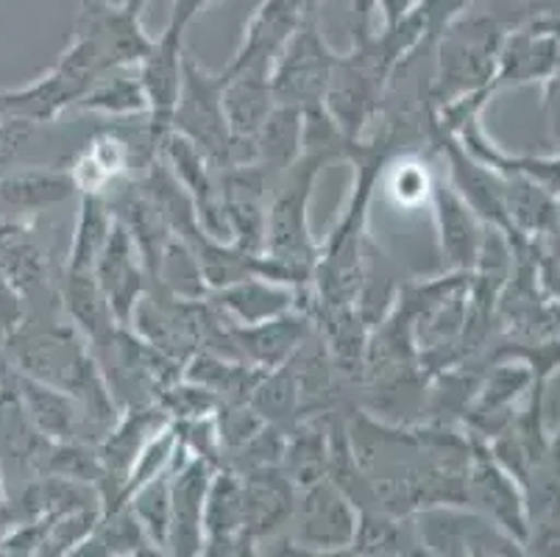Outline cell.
I'll list each match as a JSON object with an SVG mask.
<instances>
[{
	"mask_svg": "<svg viewBox=\"0 0 560 557\" xmlns=\"http://www.w3.org/2000/svg\"><path fill=\"white\" fill-rule=\"evenodd\" d=\"M332 160L335 156L324 151H304L299 162L288 167V182L279 187L277 198L268 207L262 254L288 268L302 288L313 282V268L318 263V245L310 234V196L315 178Z\"/></svg>",
	"mask_w": 560,
	"mask_h": 557,
	"instance_id": "6da1fadb",
	"label": "cell"
},
{
	"mask_svg": "<svg viewBox=\"0 0 560 557\" xmlns=\"http://www.w3.org/2000/svg\"><path fill=\"white\" fill-rule=\"evenodd\" d=\"M171 131H179L196 142L201 153L215 167L254 165L257 148L252 142H237L223 112V73H210L190 54L182 65V90L173 109Z\"/></svg>",
	"mask_w": 560,
	"mask_h": 557,
	"instance_id": "7a4b0ae2",
	"label": "cell"
},
{
	"mask_svg": "<svg viewBox=\"0 0 560 557\" xmlns=\"http://www.w3.org/2000/svg\"><path fill=\"white\" fill-rule=\"evenodd\" d=\"M493 25L482 18H452L441 28L432 104L441 106L493 79Z\"/></svg>",
	"mask_w": 560,
	"mask_h": 557,
	"instance_id": "3957f363",
	"label": "cell"
},
{
	"mask_svg": "<svg viewBox=\"0 0 560 557\" xmlns=\"http://www.w3.org/2000/svg\"><path fill=\"white\" fill-rule=\"evenodd\" d=\"M358 521V504L332 477L296 490L290 524H296L293 541L304 555H349Z\"/></svg>",
	"mask_w": 560,
	"mask_h": 557,
	"instance_id": "277c9868",
	"label": "cell"
},
{
	"mask_svg": "<svg viewBox=\"0 0 560 557\" xmlns=\"http://www.w3.org/2000/svg\"><path fill=\"white\" fill-rule=\"evenodd\" d=\"M424 555L460 557V555H511L518 552V541L497 527L480 510H466V504H432L412 513Z\"/></svg>",
	"mask_w": 560,
	"mask_h": 557,
	"instance_id": "5b68a950",
	"label": "cell"
},
{
	"mask_svg": "<svg viewBox=\"0 0 560 557\" xmlns=\"http://www.w3.org/2000/svg\"><path fill=\"white\" fill-rule=\"evenodd\" d=\"M338 54L320 34L318 18H307L290 37L271 68V86L277 104L313 106L324 101L332 81Z\"/></svg>",
	"mask_w": 560,
	"mask_h": 557,
	"instance_id": "8992f818",
	"label": "cell"
},
{
	"mask_svg": "<svg viewBox=\"0 0 560 557\" xmlns=\"http://www.w3.org/2000/svg\"><path fill=\"white\" fill-rule=\"evenodd\" d=\"M75 39L90 45L104 73L137 68L154 48V39L142 28V12L135 7H109L98 0L81 3Z\"/></svg>",
	"mask_w": 560,
	"mask_h": 557,
	"instance_id": "52a82bcc",
	"label": "cell"
},
{
	"mask_svg": "<svg viewBox=\"0 0 560 557\" xmlns=\"http://www.w3.org/2000/svg\"><path fill=\"white\" fill-rule=\"evenodd\" d=\"M145 274H149V265L142 259L140 245L124 227V221L115 218L98 263H95V279H98L101 293H104L112 318L117 324H131V315L145 293Z\"/></svg>",
	"mask_w": 560,
	"mask_h": 557,
	"instance_id": "ba28073f",
	"label": "cell"
},
{
	"mask_svg": "<svg viewBox=\"0 0 560 557\" xmlns=\"http://www.w3.org/2000/svg\"><path fill=\"white\" fill-rule=\"evenodd\" d=\"M466 504H475V510H480L497 527L524 544L527 519H524V504L516 485L502 463L493 457L491 449L477 443L475 438H471V457H468L466 472Z\"/></svg>",
	"mask_w": 560,
	"mask_h": 557,
	"instance_id": "9c48e42d",
	"label": "cell"
},
{
	"mask_svg": "<svg viewBox=\"0 0 560 557\" xmlns=\"http://www.w3.org/2000/svg\"><path fill=\"white\" fill-rule=\"evenodd\" d=\"M307 18H318V14H307L296 0H262V7L254 12L243 31V39L234 50L232 61L223 70L226 73H237V70H268L271 73L277 56L282 54L284 45Z\"/></svg>",
	"mask_w": 560,
	"mask_h": 557,
	"instance_id": "30bf717a",
	"label": "cell"
},
{
	"mask_svg": "<svg viewBox=\"0 0 560 557\" xmlns=\"http://www.w3.org/2000/svg\"><path fill=\"white\" fill-rule=\"evenodd\" d=\"M215 468L190 457L171 477V535L167 555H203V504Z\"/></svg>",
	"mask_w": 560,
	"mask_h": 557,
	"instance_id": "8fae6325",
	"label": "cell"
},
{
	"mask_svg": "<svg viewBox=\"0 0 560 557\" xmlns=\"http://www.w3.org/2000/svg\"><path fill=\"white\" fill-rule=\"evenodd\" d=\"M243 479V527L254 546L259 541L277 538L293 519L296 485L284 477L279 466L254 468L241 474Z\"/></svg>",
	"mask_w": 560,
	"mask_h": 557,
	"instance_id": "7c38bea8",
	"label": "cell"
},
{
	"mask_svg": "<svg viewBox=\"0 0 560 557\" xmlns=\"http://www.w3.org/2000/svg\"><path fill=\"white\" fill-rule=\"evenodd\" d=\"M185 37L162 31L154 39V48L145 59L137 65V76L142 81V90L149 95V117H151V135L154 146L160 148L162 137L171 131L173 109L179 101L182 90V65H185Z\"/></svg>",
	"mask_w": 560,
	"mask_h": 557,
	"instance_id": "4fadbf2b",
	"label": "cell"
},
{
	"mask_svg": "<svg viewBox=\"0 0 560 557\" xmlns=\"http://www.w3.org/2000/svg\"><path fill=\"white\" fill-rule=\"evenodd\" d=\"M432 214H435V232H438V248H441V259L450 270H460V274H471L477 265L482 245V227L480 218L452 184L435 178L432 184Z\"/></svg>",
	"mask_w": 560,
	"mask_h": 557,
	"instance_id": "5bb4252c",
	"label": "cell"
},
{
	"mask_svg": "<svg viewBox=\"0 0 560 557\" xmlns=\"http://www.w3.org/2000/svg\"><path fill=\"white\" fill-rule=\"evenodd\" d=\"M203 555H254L243 527V479L232 468H215L203 504Z\"/></svg>",
	"mask_w": 560,
	"mask_h": 557,
	"instance_id": "9a60e30c",
	"label": "cell"
},
{
	"mask_svg": "<svg viewBox=\"0 0 560 557\" xmlns=\"http://www.w3.org/2000/svg\"><path fill=\"white\" fill-rule=\"evenodd\" d=\"M229 344L232 349L241 355V360L252 362L257 368H279L296 355L304 344H307L310 332V318L302 313H284L279 318L262 321V324L241 326L232 324L226 326Z\"/></svg>",
	"mask_w": 560,
	"mask_h": 557,
	"instance_id": "2e32d148",
	"label": "cell"
},
{
	"mask_svg": "<svg viewBox=\"0 0 560 557\" xmlns=\"http://www.w3.org/2000/svg\"><path fill=\"white\" fill-rule=\"evenodd\" d=\"M273 106L277 98L268 70H237V73L223 70V112L234 140L254 146Z\"/></svg>",
	"mask_w": 560,
	"mask_h": 557,
	"instance_id": "e0dca14e",
	"label": "cell"
},
{
	"mask_svg": "<svg viewBox=\"0 0 560 557\" xmlns=\"http://www.w3.org/2000/svg\"><path fill=\"white\" fill-rule=\"evenodd\" d=\"M212 293H215V306L232 324L252 326L279 318L284 313H293L302 290L271 282V279H262V276H246L241 282L212 290Z\"/></svg>",
	"mask_w": 560,
	"mask_h": 557,
	"instance_id": "ac0fdd59",
	"label": "cell"
},
{
	"mask_svg": "<svg viewBox=\"0 0 560 557\" xmlns=\"http://www.w3.org/2000/svg\"><path fill=\"white\" fill-rule=\"evenodd\" d=\"M329 463H332L329 423L315 418V421L296 423L290 429L279 468H282L290 483L296 485V490L329 477Z\"/></svg>",
	"mask_w": 560,
	"mask_h": 557,
	"instance_id": "d6986e66",
	"label": "cell"
},
{
	"mask_svg": "<svg viewBox=\"0 0 560 557\" xmlns=\"http://www.w3.org/2000/svg\"><path fill=\"white\" fill-rule=\"evenodd\" d=\"M257 165L268 171H288L304 153V109L293 104H277L259 129Z\"/></svg>",
	"mask_w": 560,
	"mask_h": 557,
	"instance_id": "ffe728a7",
	"label": "cell"
},
{
	"mask_svg": "<svg viewBox=\"0 0 560 557\" xmlns=\"http://www.w3.org/2000/svg\"><path fill=\"white\" fill-rule=\"evenodd\" d=\"M73 555H162L129 504L104 508L98 527Z\"/></svg>",
	"mask_w": 560,
	"mask_h": 557,
	"instance_id": "44dd1931",
	"label": "cell"
},
{
	"mask_svg": "<svg viewBox=\"0 0 560 557\" xmlns=\"http://www.w3.org/2000/svg\"><path fill=\"white\" fill-rule=\"evenodd\" d=\"M115 223V212L104 201V193H81V212L70 245V274H95L106 237Z\"/></svg>",
	"mask_w": 560,
	"mask_h": 557,
	"instance_id": "7402d4cb",
	"label": "cell"
},
{
	"mask_svg": "<svg viewBox=\"0 0 560 557\" xmlns=\"http://www.w3.org/2000/svg\"><path fill=\"white\" fill-rule=\"evenodd\" d=\"M81 112L106 117H137L149 115V95L142 90L140 76L131 73H104L95 84L75 101Z\"/></svg>",
	"mask_w": 560,
	"mask_h": 557,
	"instance_id": "603a6c76",
	"label": "cell"
},
{
	"mask_svg": "<svg viewBox=\"0 0 560 557\" xmlns=\"http://www.w3.org/2000/svg\"><path fill=\"white\" fill-rule=\"evenodd\" d=\"M248 405L259 413L268 423H277L282 427L284 421L293 418V413L302 407V396H299V382L296 371L290 362L279 368H268L262 374V380L254 387Z\"/></svg>",
	"mask_w": 560,
	"mask_h": 557,
	"instance_id": "cb8c5ba5",
	"label": "cell"
},
{
	"mask_svg": "<svg viewBox=\"0 0 560 557\" xmlns=\"http://www.w3.org/2000/svg\"><path fill=\"white\" fill-rule=\"evenodd\" d=\"M187 463V460H185ZM176 472V468H173ZM173 472L160 474L156 479L145 483L142 488H137L129 497L131 513L137 515V521L142 524V530L149 533L151 544L167 555V535H171V477Z\"/></svg>",
	"mask_w": 560,
	"mask_h": 557,
	"instance_id": "d4e9b609",
	"label": "cell"
},
{
	"mask_svg": "<svg viewBox=\"0 0 560 557\" xmlns=\"http://www.w3.org/2000/svg\"><path fill=\"white\" fill-rule=\"evenodd\" d=\"M73 190L70 173H25L0 184V196L18 207H48L65 201Z\"/></svg>",
	"mask_w": 560,
	"mask_h": 557,
	"instance_id": "484cf974",
	"label": "cell"
},
{
	"mask_svg": "<svg viewBox=\"0 0 560 557\" xmlns=\"http://www.w3.org/2000/svg\"><path fill=\"white\" fill-rule=\"evenodd\" d=\"M432 184H435V178L430 176L427 165L405 160L394 167V176H390V196H394L396 204H401V207H419V204L430 201Z\"/></svg>",
	"mask_w": 560,
	"mask_h": 557,
	"instance_id": "4316f807",
	"label": "cell"
},
{
	"mask_svg": "<svg viewBox=\"0 0 560 557\" xmlns=\"http://www.w3.org/2000/svg\"><path fill=\"white\" fill-rule=\"evenodd\" d=\"M86 153H90V156L104 167V173L112 178V182H115V176H120L131 162L129 142H124L115 135H98L93 142H90Z\"/></svg>",
	"mask_w": 560,
	"mask_h": 557,
	"instance_id": "83f0119b",
	"label": "cell"
},
{
	"mask_svg": "<svg viewBox=\"0 0 560 557\" xmlns=\"http://www.w3.org/2000/svg\"><path fill=\"white\" fill-rule=\"evenodd\" d=\"M210 3L212 0H173L171 20H167L165 28L173 31V34H179V37H185V31L190 28L192 20L210 7Z\"/></svg>",
	"mask_w": 560,
	"mask_h": 557,
	"instance_id": "f1b7e54d",
	"label": "cell"
},
{
	"mask_svg": "<svg viewBox=\"0 0 560 557\" xmlns=\"http://www.w3.org/2000/svg\"><path fill=\"white\" fill-rule=\"evenodd\" d=\"M421 3L424 0H376V20L382 23V28H394L401 20L410 18Z\"/></svg>",
	"mask_w": 560,
	"mask_h": 557,
	"instance_id": "f546056e",
	"label": "cell"
},
{
	"mask_svg": "<svg viewBox=\"0 0 560 557\" xmlns=\"http://www.w3.org/2000/svg\"><path fill=\"white\" fill-rule=\"evenodd\" d=\"M296 3H299V7H302L307 14H318L320 0H296Z\"/></svg>",
	"mask_w": 560,
	"mask_h": 557,
	"instance_id": "4dcf8cb0",
	"label": "cell"
},
{
	"mask_svg": "<svg viewBox=\"0 0 560 557\" xmlns=\"http://www.w3.org/2000/svg\"><path fill=\"white\" fill-rule=\"evenodd\" d=\"M98 3H109V7H135L137 12H142V9L137 7V0H98Z\"/></svg>",
	"mask_w": 560,
	"mask_h": 557,
	"instance_id": "1f68e13d",
	"label": "cell"
},
{
	"mask_svg": "<svg viewBox=\"0 0 560 557\" xmlns=\"http://www.w3.org/2000/svg\"><path fill=\"white\" fill-rule=\"evenodd\" d=\"M137 7H140L142 12H145V7H149V0H137Z\"/></svg>",
	"mask_w": 560,
	"mask_h": 557,
	"instance_id": "d6a6232c",
	"label": "cell"
}]
</instances>
